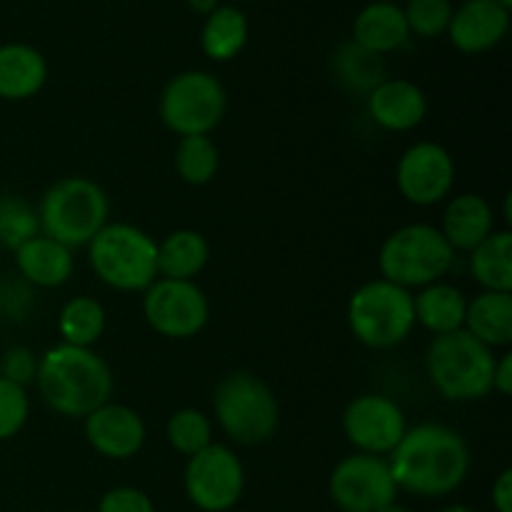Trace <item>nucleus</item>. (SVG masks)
Wrapping results in <instances>:
<instances>
[{
	"instance_id": "f257e3e1",
	"label": "nucleus",
	"mask_w": 512,
	"mask_h": 512,
	"mask_svg": "<svg viewBox=\"0 0 512 512\" xmlns=\"http://www.w3.org/2000/svg\"><path fill=\"white\" fill-rule=\"evenodd\" d=\"M388 465L398 490L420 498H440L465 483L470 450L458 430L423 423L405 430L403 440L390 453Z\"/></svg>"
},
{
	"instance_id": "f03ea898",
	"label": "nucleus",
	"mask_w": 512,
	"mask_h": 512,
	"mask_svg": "<svg viewBox=\"0 0 512 512\" xmlns=\"http://www.w3.org/2000/svg\"><path fill=\"white\" fill-rule=\"evenodd\" d=\"M45 405L65 418H88L113 398V370L93 348L55 345L35 373Z\"/></svg>"
},
{
	"instance_id": "7ed1b4c3",
	"label": "nucleus",
	"mask_w": 512,
	"mask_h": 512,
	"mask_svg": "<svg viewBox=\"0 0 512 512\" xmlns=\"http://www.w3.org/2000/svg\"><path fill=\"white\" fill-rule=\"evenodd\" d=\"M495 350L468 330L435 335L425 353V370L433 388L453 403H475L493 393Z\"/></svg>"
},
{
	"instance_id": "20e7f679",
	"label": "nucleus",
	"mask_w": 512,
	"mask_h": 512,
	"mask_svg": "<svg viewBox=\"0 0 512 512\" xmlns=\"http://www.w3.org/2000/svg\"><path fill=\"white\" fill-rule=\"evenodd\" d=\"M213 413L223 433L238 445H263L280 428L278 398L263 378L233 370L213 390Z\"/></svg>"
},
{
	"instance_id": "39448f33",
	"label": "nucleus",
	"mask_w": 512,
	"mask_h": 512,
	"mask_svg": "<svg viewBox=\"0 0 512 512\" xmlns=\"http://www.w3.org/2000/svg\"><path fill=\"white\" fill-rule=\"evenodd\" d=\"M100 283L120 293H145L158 280V243L130 223H108L88 243Z\"/></svg>"
},
{
	"instance_id": "423d86ee",
	"label": "nucleus",
	"mask_w": 512,
	"mask_h": 512,
	"mask_svg": "<svg viewBox=\"0 0 512 512\" xmlns=\"http://www.w3.org/2000/svg\"><path fill=\"white\" fill-rule=\"evenodd\" d=\"M108 193L95 180L73 175L45 190L38 208L40 230L70 250L88 245L108 225Z\"/></svg>"
},
{
	"instance_id": "0eeeda50",
	"label": "nucleus",
	"mask_w": 512,
	"mask_h": 512,
	"mask_svg": "<svg viewBox=\"0 0 512 512\" xmlns=\"http://www.w3.org/2000/svg\"><path fill=\"white\" fill-rule=\"evenodd\" d=\"M455 250L435 225H403L385 238L378 253V268L383 280L400 288H425L450 273Z\"/></svg>"
},
{
	"instance_id": "6e6552de",
	"label": "nucleus",
	"mask_w": 512,
	"mask_h": 512,
	"mask_svg": "<svg viewBox=\"0 0 512 512\" xmlns=\"http://www.w3.org/2000/svg\"><path fill=\"white\" fill-rule=\"evenodd\" d=\"M348 325L355 338L373 350L405 343L415 328L410 290L378 278L360 285L348 303Z\"/></svg>"
},
{
	"instance_id": "1a4fd4ad",
	"label": "nucleus",
	"mask_w": 512,
	"mask_h": 512,
	"mask_svg": "<svg viewBox=\"0 0 512 512\" xmlns=\"http://www.w3.org/2000/svg\"><path fill=\"white\" fill-rule=\"evenodd\" d=\"M228 110V90L205 70H185L170 78L160 93L158 113L168 130L185 135H210Z\"/></svg>"
},
{
	"instance_id": "9d476101",
	"label": "nucleus",
	"mask_w": 512,
	"mask_h": 512,
	"mask_svg": "<svg viewBox=\"0 0 512 512\" xmlns=\"http://www.w3.org/2000/svg\"><path fill=\"white\" fill-rule=\"evenodd\" d=\"M185 493L203 512L233 508L245 490V468L238 455L223 443H210L185 465Z\"/></svg>"
},
{
	"instance_id": "9b49d317",
	"label": "nucleus",
	"mask_w": 512,
	"mask_h": 512,
	"mask_svg": "<svg viewBox=\"0 0 512 512\" xmlns=\"http://www.w3.org/2000/svg\"><path fill=\"white\" fill-rule=\"evenodd\" d=\"M143 315L163 338L185 340L208 325L210 300L193 280L158 278L145 290Z\"/></svg>"
},
{
	"instance_id": "f8f14e48",
	"label": "nucleus",
	"mask_w": 512,
	"mask_h": 512,
	"mask_svg": "<svg viewBox=\"0 0 512 512\" xmlns=\"http://www.w3.org/2000/svg\"><path fill=\"white\" fill-rule=\"evenodd\" d=\"M330 498L343 512H378L393 505L398 485L388 460L368 453L343 458L330 475Z\"/></svg>"
},
{
	"instance_id": "ddd939ff",
	"label": "nucleus",
	"mask_w": 512,
	"mask_h": 512,
	"mask_svg": "<svg viewBox=\"0 0 512 512\" xmlns=\"http://www.w3.org/2000/svg\"><path fill=\"white\" fill-rule=\"evenodd\" d=\"M400 195L418 208L438 205L453 193L455 160L448 148L433 140L415 143L400 155L395 168Z\"/></svg>"
},
{
	"instance_id": "4468645a",
	"label": "nucleus",
	"mask_w": 512,
	"mask_h": 512,
	"mask_svg": "<svg viewBox=\"0 0 512 512\" xmlns=\"http://www.w3.org/2000/svg\"><path fill=\"white\" fill-rule=\"evenodd\" d=\"M408 423L405 413L393 398L380 393H365L350 400L343 413V433L358 453L390 455L403 440Z\"/></svg>"
},
{
	"instance_id": "2eb2a0df",
	"label": "nucleus",
	"mask_w": 512,
	"mask_h": 512,
	"mask_svg": "<svg viewBox=\"0 0 512 512\" xmlns=\"http://www.w3.org/2000/svg\"><path fill=\"white\" fill-rule=\"evenodd\" d=\"M85 420V440L98 455L110 460H128L145 445V423L133 408L105 403Z\"/></svg>"
},
{
	"instance_id": "dca6fc26",
	"label": "nucleus",
	"mask_w": 512,
	"mask_h": 512,
	"mask_svg": "<svg viewBox=\"0 0 512 512\" xmlns=\"http://www.w3.org/2000/svg\"><path fill=\"white\" fill-rule=\"evenodd\" d=\"M510 28V8L498 0H463L453 10L450 43L465 55H480L498 48Z\"/></svg>"
},
{
	"instance_id": "f3484780",
	"label": "nucleus",
	"mask_w": 512,
	"mask_h": 512,
	"mask_svg": "<svg viewBox=\"0 0 512 512\" xmlns=\"http://www.w3.org/2000/svg\"><path fill=\"white\" fill-rule=\"evenodd\" d=\"M368 113L383 130L408 133L428 115V98L413 80L385 78L368 93Z\"/></svg>"
},
{
	"instance_id": "a211bd4d",
	"label": "nucleus",
	"mask_w": 512,
	"mask_h": 512,
	"mask_svg": "<svg viewBox=\"0 0 512 512\" xmlns=\"http://www.w3.org/2000/svg\"><path fill=\"white\" fill-rule=\"evenodd\" d=\"M353 40L363 50L373 55H388L408 45L410 28L403 8L390 0L368 3L353 20Z\"/></svg>"
},
{
	"instance_id": "6ab92c4d",
	"label": "nucleus",
	"mask_w": 512,
	"mask_h": 512,
	"mask_svg": "<svg viewBox=\"0 0 512 512\" xmlns=\"http://www.w3.org/2000/svg\"><path fill=\"white\" fill-rule=\"evenodd\" d=\"M440 233L448 240L450 248L458 253H470L478 248L485 238L495 230L493 205L478 193H463L448 203L443 213V225Z\"/></svg>"
},
{
	"instance_id": "aec40b11",
	"label": "nucleus",
	"mask_w": 512,
	"mask_h": 512,
	"mask_svg": "<svg viewBox=\"0 0 512 512\" xmlns=\"http://www.w3.org/2000/svg\"><path fill=\"white\" fill-rule=\"evenodd\" d=\"M15 265L30 285L60 288L73 275L75 258L68 245L40 233L15 250Z\"/></svg>"
},
{
	"instance_id": "412c9836",
	"label": "nucleus",
	"mask_w": 512,
	"mask_h": 512,
	"mask_svg": "<svg viewBox=\"0 0 512 512\" xmlns=\"http://www.w3.org/2000/svg\"><path fill=\"white\" fill-rule=\"evenodd\" d=\"M48 60L28 43L0 45V98L28 100L43 90Z\"/></svg>"
},
{
	"instance_id": "4be33fe9",
	"label": "nucleus",
	"mask_w": 512,
	"mask_h": 512,
	"mask_svg": "<svg viewBox=\"0 0 512 512\" xmlns=\"http://www.w3.org/2000/svg\"><path fill=\"white\" fill-rule=\"evenodd\" d=\"M463 330L490 350L508 348L512 343V293L483 290L468 300Z\"/></svg>"
},
{
	"instance_id": "5701e85b",
	"label": "nucleus",
	"mask_w": 512,
	"mask_h": 512,
	"mask_svg": "<svg viewBox=\"0 0 512 512\" xmlns=\"http://www.w3.org/2000/svg\"><path fill=\"white\" fill-rule=\"evenodd\" d=\"M413 310L415 325L420 323L433 335L455 333V330H463L468 298L460 288L438 280V283L425 285L418 295H413Z\"/></svg>"
},
{
	"instance_id": "b1692460",
	"label": "nucleus",
	"mask_w": 512,
	"mask_h": 512,
	"mask_svg": "<svg viewBox=\"0 0 512 512\" xmlns=\"http://www.w3.org/2000/svg\"><path fill=\"white\" fill-rule=\"evenodd\" d=\"M250 38L248 15L235 5H218L210 15H205V23L200 28V48L205 58L215 63H228L238 58Z\"/></svg>"
},
{
	"instance_id": "393cba45",
	"label": "nucleus",
	"mask_w": 512,
	"mask_h": 512,
	"mask_svg": "<svg viewBox=\"0 0 512 512\" xmlns=\"http://www.w3.org/2000/svg\"><path fill=\"white\" fill-rule=\"evenodd\" d=\"M210 260V245L198 230H175L158 243V275L168 280H193Z\"/></svg>"
},
{
	"instance_id": "a878e982",
	"label": "nucleus",
	"mask_w": 512,
	"mask_h": 512,
	"mask_svg": "<svg viewBox=\"0 0 512 512\" xmlns=\"http://www.w3.org/2000/svg\"><path fill=\"white\" fill-rule=\"evenodd\" d=\"M470 273L483 290L512 293V233L493 230L475 250H470Z\"/></svg>"
},
{
	"instance_id": "bb28decb",
	"label": "nucleus",
	"mask_w": 512,
	"mask_h": 512,
	"mask_svg": "<svg viewBox=\"0 0 512 512\" xmlns=\"http://www.w3.org/2000/svg\"><path fill=\"white\" fill-rule=\"evenodd\" d=\"M58 333L65 345L75 348H93L105 333V308L90 295L70 298L60 308Z\"/></svg>"
},
{
	"instance_id": "cd10ccee",
	"label": "nucleus",
	"mask_w": 512,
	"mask_h": 512,
	"mask_svg": "<svg viewBox=\"0 0 512 512\" xmlns=\"http://www.w3.org/2000/svg\"><path fill=\"white\" fill-rule=\"evenodd\" d=\"M333 73L348 90L368 95L385 80V63L380 55L368 53L348 40L333 53Z\"/></svg>"
},
{
	"instance_id": "c85d7f7f",
	"label": "nucleus",
	"mask_w": 512,
	"mask_h": 512,
	"mask_svg": "<svg viewBox=\"0 0 512 512\" xmlns=\"http://www.w3.org/2000/svg\"><path fill=\"white\" fill-rule=\"evenodd\" d=\"M175 173L188 185H205L218 175L220 150L210 135H185L175 145Z\"/></svg>"
},
{
	"instance_id": "c756f323",
	"label": "nucleus",
	"mask_w": 512,
	"mask_h": 512,
	"mask_svg": "<svg viewBox=\"0 0 512 512\" xmlns=\"http://www.w3.org/2000/svg\"><path fill=\"white\" fill-rule=\"evenodd\" d=\"M165 435H168L170 448L178 450L180 455L193 458L195 453H200V450L213 443V423H210L203 410L183 408L170 415Z\"/></svg>"
},
{
	"instance_id": "7c9ffc66",
	"label": "nucleus",
	"mask_w": 512,
	"mask_h": 512,
	"mask_svg": "<svg viewBox=\"0 0 512 512\" xmlns=\"http://www.w3.org/2000/svg\"><path fill=\"white\" fill-rule=\"evenodd\" d=\"M35 235H40L38 210H33V205L18 195H3L0 198V245L18 250Z\"/></svg>"
},
{
	"instance_id": "2f4dec72",
	"label": "nucleus",
	"mask_w": 512,
	"mask_h": 512,
	"mask_svg": "<svg viewBox=\"0 0 512 512\" xmlns=\"http://www.w3.org/2000/svg\"><path fill=\"white\" fill-rule=\"evenodd\" d=\"M453 10L450 0H408L403 13L408 20L410 35L415 33L420 38H438V35L448 33Z\"/></svg>"
},
{
	"instance_id": "473e14b6",
	"label": "nucleus",
	"mask_w": 512,
	"mask_h": 512,
	"mask_svg": "<svg viewBox=\"0 0 512 512\" xmlns=\"http://www.w3.org/2000/svg\"><path fill=\"white\" fill-rule=\"evenodd\" d=\"M30 415V398L25 388L0 378V443L15 438Z\"/></svg>"
},
{
	"instance_id": "72a5a7b5",
	"label": "nucleus",
	"mask_w": 512,
	"mask_h": 512,
	"mask_svg": "<svg viewBox=\"0 0 512 512\" xmlns=\"http://www.w3.org/2000/svg\"><path fill=\"white\" fill-rule=\"evenodd\" d=\"M98 512H155V505L143 490L113 488L100 498Z\"/></svg>"
},
{
	"instance_id": "f704fd0d",
	"label": "nucleus",
	"mask_w": 512,
	"mask_h": 512,
	"mask_svg": "<svg viewBox=\"0 0 512 512\" xmlns=\"http://www.w3.org/2000/svg\"><path fill=\"white\" fill-rule=\"evenodd\" d=\"M35 373H38V360H35V355L28 348H13L3 358V375L0 378L25 388L28 383H33Z\"/></svg>"
},
{
	"instance_id": "c9c22d12",
	"label": "nucleus",
	"mask_w": 512,
	"mask_h": 512,
	"mask_svg": "<svg viewBox=\"0 0 512 512\" xmlns=\"http://www.w3.org/2000/svg\"><path fill=\"white\" fill-rule=\"evenodd\" d=\"M493 390L500 395L512 393V355L510 353H503L500 358H495Z\"/></svg>"
},
{
	"instance_id": "e433bc0d",
	"label": "nucleus",
	"mask_w": 512,
	"mask_h": 512,
	"mask_svg": "<svg viewBox=\"0 0 512 512\" xmlns=\"http://www.w3.org/2000/svg\"><path fill=\"white\" fill-rule=\"evenodd\" d=\"M493 505L498 512H512V470H503L493 483Z\"/></svg>"
},
{
	"instance_id": "4c0bfd02",
	"label": "nucleus",
	"mask_w": 512,
	"mask_h": 512,
	"mask_svg": "<svg viewBox=\"0 0 512 512\" xmlns=\"http://www.w3.org/2000/svg\"><path fill=\"white\" fill-rule=\"evenodd\" d=\"M188 5L195 10V13L210 15L215 8H218L220 3H218V0H188Z\"/></svg>"
},
{
	"instance_id": "58836bf2",
	"label": "nucleus",
	"mask_w": 512,
	"mask_h": 512,
	"mask_svg": "<svg viewBox=\"0 0 512 512\" xmlns=\"http://www.w3.org/2000/svg\"><path fill=\"white\" fill-rule=\"evenodd\" d=\"M440 512H475L473 508H465V505H453V508H445Z\"/></svg>"
},
{
	"instance_id": "ea45409f",
	"label": "nucleus",
	"mask_w": 512,
	"mask_h": 512,
	"mask_svg": "<svg viewBox=\"0 0 512 512\" xmlns=\"http://www.w3.org/2000/svg\"><path fill=\"white\" fill-rule=\"evenodd\" d=\"M378 512H410V510L400 508V505H398V503H393V505H388V508H383V510H378Z\"/></svg>"
},
{
	"instance_id": "a19ab883",
	"label": "nucleus",
	"mask_w": 512,
	"mask_h": 512,
	"mask_svg": "<svg viewBox=\"0 0 512 512\" xmlns=\"http://www.w3.org/2000/svg\"><path fill=\"white\" fill-rule=\"evenodd\" d=\"M500 5H505V8H512V0H498Z\"/></svg>"
}]
</instances>
